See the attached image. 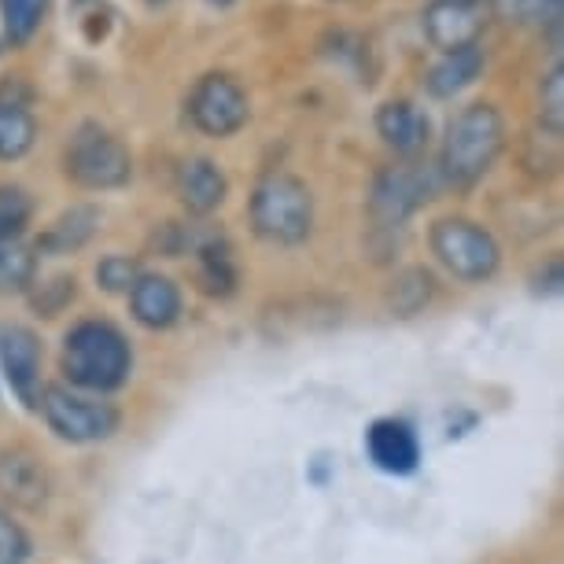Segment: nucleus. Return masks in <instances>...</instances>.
Returning <instances> with one entry per match:
<instances>
[{
    "instance_id": "f257e3e1",
    "label": "nucleus",
    "mask_w": 564,
    "mask_h": 564,
    "mask_svg": "<svg viewBox=\"0 0 564 564\" xmlns=\"http://www.w3.org/2000/svg\"><path fill=\"white\" fill-rule=\"evenodd\" d=\"M59 369L67 377V388H78L85 395H111L133 372V347L104 317H85L63 336Z\"/></svg>"
},
{
    "instance_id": "f03ea898",
    "label": "nucleus",
    "mask_w": 564,
    "mask_h": 564,
    "mask_svg": "<svg viewBox=\"0 0 564 564\" xmlns=\"http://www.w3.org/2000/svg\"><path fill=\"white\" fill-rule=\"evenodd\" d=\"M506 152V115L491 100H473L446 122L440 148V177L454 188H473Z\"/></svg>"
},
{
    "instance_id": "7ed1b4c3",
    "label": "nucleus",
    "mask_w": 564,
    "mask_h": 564,
    "mask_svg": "<svg viewBox=\"0 0 564 564\" xmlns=\"http://www.w3.org/2000/svg\"><path fill=\"white\" fill-rule=\"evenodd\" d=\"M317 204L303 177L289 170H270L254 181L248 199V221L251 232L273 248H300L314 237Z\"/></svg>"
},
{
    "instance_id": "20e7f679",
    "label": "nucleus",
    "mask_w": 564,
    "mask_h": 564,
    "mask_svg": "<svg viewBox=\"0 0 564 564\" xmlns=\"http://www.w3.org/2000/svg\"><path fill=\"white\" fill-rule=\"evenodd\" d=\"M63 177L82 193H111L133 181V152L100 122H82L63 148Z\"/></svg>"
},
{
    "instance_id": "39448f33",
    "label": "nucleus",
    "mask_w": 564,
    "mask_h": 564,
    "mask_svg": "<svg viewBox=\"0 0 564 564\" xmlns=\"http://www.w3.org/2000/svg\"><path fill=\"white\" fill-rule=\"evenodd\" d=\"M429 248L446 273L465 284H484L502 270V243L484 221L465 215H443L432 221Z\"/></svg>"
},
{
    "instance_id": "423d86ee",
    "label": "nucleus",
    "mask_w": 564,
    "mask_h": 564,
    "mask_svg": "<svg viewBox=\"0 0 564 564\" xmlns=\"http://www.w3.org/2000/svg\"><path fill=\"white\" fill-rule=\"evenodd\" d=\"M37 413L45 417L48 432L70 446H93L119 432L122 413L100 395H85L67 384H45L37 399Z\"/></svg>"
},
{
    "instance_id": "0eeeda50",
    "label": "nucleus",
    "mask_w": 564,
    "mask_h": 564,
    "mask_svg": "<svg viewBox=\"0 0 564 564\" xmlns=\"http://www.w3.org/2000/svg\"><path fill=\"white\" fill-rule=\"evenodd\" d=\"M440 170L417 163V159H406V163L384 166L372 181L369 193V218L377 232H402L406 221L417 215V210L429 204L440 188Z\"/></svg>"
},
{
    "instance_id": "6e6552de",
    "label": "nucleus",
    "mask_w": 564,
    "mask_h": 564,
    "mask_svg": "<svg viewBox=\"0 0 564 564\" xmlns=\"http://www.w3.org/2000/svg\"><path fill=\"white\" fill-rule=\"evenodd\" d=\"M185 115L193 122L196 133L226 141V137L240 133L251 119V97L248 89L226 70H207L199 74L196 85L188 89Z\"/></svg>"
},
{
    "instance_id": "1a4fd4ad",
    "label": "nucleus",
    "mask_w": 564,
    "mask_h": 564,
    "mask_svg": "<svg viewBox=\"0 0 564 564\" xmlns=\"http://www.w3.org/2000/svg\"><path fill=\"white\" fill-rule=\"evenodd\" d=\"M52 498V473L30 443L0 446V502L23 513H41Z\"/></svg>"
},
{
    "instance_id": "9d476101",
    "label": "nucleus",
    "mask_w": 564,
    "mask_h": 564,
    "mask_svg": "<svg viewBox=\"0 0 564 564\" xmlns=\"http://www.w3.org/2000/svg\"><path fill=\"white\" fill-rule=\"evenodd\" d=\"M487 12L484 0H429L421 15L424 37L435 52H454L465 45H480Z\"/></svg>"
},
{
    "instance_id": "9b49d317",
    "label": "nucleus",
    "mask_w": 564,
    "mask_h": 564,
    "mask_svg": "<svg viewBox=\"0 0 564 564\" xmlns=\"http://www.w3.org/2000/svg\"><path fill=\"white\" fill-rule=\"evenodd\" d=\"M0 369L26 410H37L41 399V339L26 325L0 328Z\"/></svg>"
},
{
    "instance_id": "f8f14e48",
    "label": "nucleus",
    "mask_w": 564,
    "mask_h": 564,
    "mask_svg": "<svg viewBox=\"0 0 564 564\" xmlns=\"http://www.w3.org/2000/svg\"><path fill=\"white\" fill-rule=\"evenodd\" d=\"M177 204L193 218H207L229 199V177L210 155H188L174 177Z\"/></svg>"
},
{
    "instance_id": "ddd939ff",
    "label": "nucleus",
    "mask_w": 564,
    "mask_h": 564,
    "mask_svg": "<svg viewBox=\"0 0 564 564\" xmlns=\"http://www.w3.org/2000/svg\"><path fill=\"white\" fill-rule=\"evenodd\" d=\"M366 454L369 462L388 476H410L421 465V443L417 432L406 421L380 417L369 424L366 432Z\"/></svg>"
},
{
    "instance_id": "4468645a",
    "label": "nucleus",
    "mask_w": 564,
    "mask_h": 564,
    "mask_svg": "<svg viewBox=\"0 0 564 564\" xmlns=\"http://www.w3.org/2000/svg\"><path fill=\"white\" fill-rule=\"evenodd\" d=\"M181 311H185V300H181V289L166 273L137 276V284L130 289V314L137 325L148 328V333H166L181 322Z\"/></svg>"
},
{
    "instance_id": "2eb2a0df",
    "label": "nucleus",
    "mask_w": 564,
    "mask_h": 564,
    "mask_svg": "<svg viewBox=\"0 0 564 564\" xmlns=\"http://www.w3.org/2000/svg\"><path fill=\"white\" fill-rule=\"evenodd\" d=\"M372 126H377L380 141H384L399 159H417L429 144V115H424L413 100H384L372 115Z\"/></svg>"
},
{
    "instance_id": "dca6fc26",
    "label": "nucleus",
    "mask_w": 564,
    "mask_h": 564,
    "mask_svg": "<svg viewBox=\"0 0 564 564\" xmlns=\"http://www.w3.org/2000/svg\"><path fill=\"white\" fill-rule=\"evenodd\" d=\"M487 70V48L465 45L454 52H440V59L424 70V93L432 100H454L462 97L468 85H476Z\"/></svg>"
},
{
    "instance_id": "f3484780",
    "label": "nucleus",
    "mask_w": 564,
    "mask_h": 564,
    "mask_svg": "<svg viewBox=\"0 0 564 564\" xmlns=\"http://www.w3.org/2000/svg\"><path fill=\"white\" fill-rule=\"evenodd\" d=\"M97 229H100V207L74 204L48 221L45 232H41L34 243V251L37 254H74L97 237Z\"/></svg>"
},
{
    "instance_id": "a211bd4d",
    "label": "nucleus",
    "mask_w": 564,
    "mask_h": 564,
    "mask_svg": "<svg viewBox=\"0 0 564 564\" xmlns=\"http://www.w3.org/2000/svg\"><path fill=\"white\" fill-rule=\"evenodd\" d=\"M193 254H196L199 292H207L210 300H229V295L237 292V281H240L229 243L221 237H207V240L193 243Z\"/></svg>"
},
{
    "instance_id": "6ab92c4d",
    "label": "nucleus",
    "mask_w": 564,
    "mask_h": 564,
    "mask_svg": "<svg viewBox=\"0 0 564 564\" xmlns=\"http://www.w3.org/2000/svg\"><path fill=\"white\" fill-rule=\"evenodd\" d=\"M37 141V119L26 104L0 100V163H19Z\"/></svg>"
},
{
    "instance_id": "aec40b11",
    "label": "nucleus",
    "mask_w": 564,
    "mask_h": 564,
    "mask_svg": "<svg viewBox=\"0 0 564 564\" xmlns=\"http://www.w3.org/2000/svg\"><path fill=\"white\" fill-rule=\"evenodd\" d=\"M432 295H435V276L429 270H421V265H410V270L395 273V281H391L388 311L395 317H413L432 303Z\"/></svg>"
},
{
    "instance_id": "412c9836",
    "label": "nucleus",
    "mask_w": 564,
    "mask_h": 564,
    "mask_svg": "<svg viewBox=\"0 0 564 564\" xmlns=\"http://www.w3.org/2000/svg\"><path fill=\"white\" fill-rule=\"evenodd\" d=\"M37 281V251L19 240H0V295H23Z\"/></svg>"
},
{
    "instance_id": "4be33fe9",
    "label": "nucleus",
    "mask_w": 564,
    "mask_h": 564,
    "mask_svg": "<svg viewBox=\"0 0 564 564\" xmlns=\"http://www.w3.org/2000/svg\"><path fill=\"white\" fill-rule=\"evenodd\" d=\"M52 0H0V34L8 45H26L48 15Z\"/></svg>"
},
{
    "instance_id": "5701e85b",
    "label": "nucleus",
    "mask_w": 564,
    "mask_h": 564,
    "mask_svg": "<svg viewBox=\"0 0 564 564\" xmlns=\"http://www.w3.org/2000/svg\"><path fill=\"white\" fill-rule=\"evenodd\" d=\"M539 122L542 133L564 137V63H553L539 82Z\"/></svg>"
},
{
    "instance_id": "b1692460",
    "label": "nucleus",
    "mask_w": 564,
    "mask_h": 564,
    "mask_svg": "<svg viewBox=\"0 0 564 564\" xmlns=\"http://www.w3.org/2000/svg\"><path fill=\"white\" fill-rule=\"evenodd\" d=\"M34 221V196L23 185H0V240H19Z\"/></svg>"
},
{
    "instance_id": "393cba45",
    "label": "nucleus",
    "mask_w": 564,
    "mask_h": 564,
    "mask_svg": "<svg viewBox=\"0 0 564 564\" xmlns=\"http://www.w3.org/2000/svg\"><path fill=\"white\" fill-rule=\"evenodd\" d=\"M141 262L133 259V254H104L97 262V284L104 292L111 295H130V289L137 284V276H141Z\"/></svg>"
},
{
    "instance_id": "a878e982",
    "label": "nucleus",
    "mask_w": 564,
    "mask_h": 564,
    "mask_svg": "<svg viewBox=\"0 0 564 564\" xmlns=\"http://www.w3.org/2000/svg\"><path fill=\"white\" fill-rule=\"evenodd\" d=\"M74 295H78V281H74V273H59L52 276L45 284H30V303H34V311L41 317H56L63 306L74 303Z\"/></svg>"
},
{
    "instance_id": "bb28decb",
    "label": "nucleus",
    "mask_w": 564,
    "mask_h": 564,
    "mask_svg": "<svg viewBox=\"0 0 564 564\" xmlns=\"http://www.w3.org/2000/svg\"><path fill=\"white\" fill-rule=\"evenodd\" d=\"M30 535L19 520L0 509V564H26L30 561Z\"/></svg>"
},
{
    "instance_id": "cd10ccee",
    "label": "nucleus",
    "mask_w": 564,
    "mask_h": 564,
    "mask_svg": "<svg viewBox=\"0 0 564 564\" xmlns=\"http://www.w3.org/2000/svg\"><path fill=\"white\" fill-rule=\"evenodd\" d=\"M509 12L524 26H557L561 23V0H509Z\"/></svg>"
},
{
    "instance_id": "c85d7f7f",
    "label": "nucleus",
    "mask_w": 564,
    "mask_h": 564,
    "mask_svg": "<svg viewBox=\"0 0 564 564\" xmlns=\"http://www.w3.org/2000/svg\"><path fill=\"white\" fill-rule=\"evenodd\" d=\"M210 8H229V4H237V0H207Z\"/></svg>"
}]
</instances>
